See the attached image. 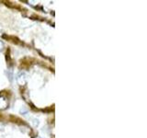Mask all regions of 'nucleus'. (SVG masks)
Returning <instances> with one entry per match:
<instances>
[{"label": "nucleus", "mask_w": 147, "mask_h": 138, "mask_svg": "<svg viewBox=\"0 0 147 138\" xmlns=\"http://www.w3.org/2000/svg\"><path fill=\"white\" fill-rule=\"evenodd\" d=\"M17 81L20 85H24L25 83L27 82V75L25 72H20V74L18 75V77H17Z\"/></svg>", "instance_id": "f257e3e1"}, {"label": "nucleus", "mask_w": 147, "mask_h": 138, "mask_svg": "<svg viewBox=\"0 0 147 138\" xmlns=\"http://www.w3.org/2000/svg\"><path fill=\"white\" fill-rule=\"evenodd\" d=\"M4 49V43L2 41H0V51H2Z\"/></svg>", "instance_id": "7ed1b4c3"}, {"label": "nucleus", "mask_w": 147, "mask_h": 138, "mask_svg": "<svg viewBox=\"0 0 147 138\" xmlns=\"http://www.w3.org/2000/svg\"><path fill=\"white\" fill-rule=\"evenodd\" d=\"M7 106V102L6 99L4 97H0V109L3 110V109H6Z\"/></svg>", "instance_id": "f03ea898"}]
</instances>
